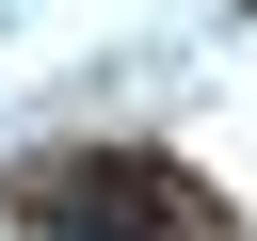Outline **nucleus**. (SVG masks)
<instances>
[{
	"instance_id": "1",
	"label": "nucleus",
	"mask_w": 257,
	"mask_h": 241,
	"mask_svg": "<svg viewBox=\"0 0 257 241\" xmlns=\"http://www.w3.org/2000/svg\"><path fill=\"white\" fill-rule=\"evenodd\" d=\"M16 209H32V241H193V225H209V193H193L177 161H145V145L32 161V177H16Z\"/></svg>"
}]
</instances>
